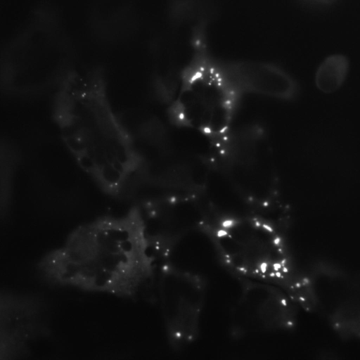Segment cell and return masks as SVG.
Segmentation results:
<instances>
[{
	"instance_id": "6da1fadb",
	"label": "cell",
	"mask_w": 360,
	"mask_h": 360,
	"mask_svg": "<svg viewBox=\"0 0 360 360\" xmlns=\"http://www.w3.org/2000/svg\"><path fill=\"white\" fill-rule=\"evenodd\" d=\"M38 269L52 284L129 297L153 280L158 266L135 207L75 228L41 259Z\"/></svg>"
},
{
	"instance_id": "7a4b0ae2",
	"label": "cell",
	"mask_w": 360,
	"mask_h": 360,
	"mask_svg": "<svg viewBox=\"0 0 360 360\" xmlns=\"http://www.w3.org/2000/svg\"><path fill=\"white\" fill-rule=\"evenodd\" d=\"M202 231L222 263L235 274L277 285L306 311L320 310L316 287L298 266L288 231L279 223L254 214L215 215Z\"/></svg>"
},
{
	"instance_id": "3957f363",
	"label": "cell",
	"mask_w": 360,
	"mask_h": 360,
	"mask_svg": "<svg viewBox=\"0 0 360 360\" xmlns=\"http://www.w3.org/2000/svg\"><path fill=\"white\" fill-rule=\"evenodd\" d=\"M215 161L249 213L276 219L283 212L271 150L261 129L231 131L220 142Z\"/></svg>"
},
{
	"instance_id": "277c9868",
	"label": "cell",
	"mask_w": 360,
	"mask_h": 360,
	"mask_svg": "<svg viewBox=\"0 0 360 360\" xmlns=\"http://www.w3.org/2000/svg\"><path fill=\"white\" fill-rule=\"evenodd\" d=\"M76 56L61 11L55 4L42 1L1 46V72L6 79L34 73H63Z\"/></svg>"
},
{
	"instance_id": "5b68a950",
	"label": "cell",
	"mask_w": 360,
	"mask_h": 360,
	"mask_svg": "<svg viewBox=\"0 0 360 360\" xmlns=\"http://www.w3.org/2000/svg\"><path fill=\"white\" fill-rule=\"evenodd\" d=\"M236 92L203 44L171 101L174 122L221 141L231 131Z\"/></svg>"
},
{
	"instance_id": "8992f818",
	"label": "cell",
	"mask_w": 360,
	"mask_h": 360,
	"mask_svg": "<svg viewBox=\"0 0 360 360\" xmlns=\"http://www.w3.org/2000/svg\"><path fill=\"white\" fill-rule=\"evenodd\" d=\"M136 209L158 268L170 261L175 248L184 237L193 231H202L215 216L200 193L159 197Z\"/></svg>"
},
{
	"instance_id": "52a82bcc",
	"label": "cell",
	"mask_w": 360,
	"mask_h": 360,
	"mask_svg": "<svg viewBox=\"0 0 360 360\" xmlns=\"http://www.w3.org/2000/svg\"><path fill=\"white\" fill-rule=\"evenodd\" d=\"M158 276V295L166 335L170 347L182 349L193 343L200 333L207 285L193 271L171 261L161 264Z\"/></svg>"
},
{
	"instance_id": "ba28073f",
	"label": "cell",
	"mask_w": 360,
	"mask_h": 360,
	"mask_svg": "<svg viewBox=\"0 0 360 360\" xmlns=\"http://www.w3.org/2000/svg\"><path fill=\"white\" fill-rule=\"evenodd\" d=\"M241 290L231 314L234 338L292 331L297 324V307L290 295L274 283L242 278Z\"/></svg>"
},
{
	"instance_id": "9c48e42d",
	"label": "cell",
	"mask_w": 360,
	"mask_h": 360,
	"mask_svg": "<svg viewBox=\"0 0 360 360\" xmlns=\"http://www.w3.org/2000/svg\"><path fill=\"white\" fill-rule=\"evenodd\" d=\"M1 354H24L46 330L44 302L32 295L6 292L1 299Z\"/></svg>"
},
{
	"instance_id": "30bf717a",
	"label": "cell",
	"mask_w": 360,
	"mask_h": 360,
	"mask_svg": "<svg viewBox=\"0 0 360 360\" xmlns=\"http://www.w3.org/2000/svg\"><path fill=\"white\" fill-rule=\"evenodd\" d=\"M223 74L236 91L291 101L297 98V80L281 67L257 60L217 61Z\"/></svg>"
},
{
	"instance_id": "8fae6325",
	"label": "cell",
	"mask_w": 360,
	"mask_h": 360,
	"mask_svg": "<svg viewBox=\"0 0 360 360\" xmlns=\"http://www.w3.org/2000/svg\"><path fill=\"white\" fill-rule=\"evenodd\" d=\"M86 26L91 39L101 47L130 42L141 27L136 0H93L87 11Z\"/></svg>"
},
{
	"instance_id": "7c38bea8",
	"label": "cell",
	"mask_w": 360,
	"mask_h": 360,
	"mask_svg": "<svg viewBox=\"0 0 360 360\" xmlns=\"http://www.w3.org/2000/svg\"><path fill=\"white\" fill-rule=\"evenodd\" d=\"M332 330L342 340L360 342V297L349 296L337 302L328 314Z\"/></svg>"
},
{
	"instance_id": "4fadbf2b",
	"label": "cell",
	"mask_w": 360,
	"mask_h": 360,
	"mask_svg": "<svg viewBox=\"0 0 360 360\" xmlns=\"http://www.w3.org/2000/svg\"><path fill=\"white\" fill-rule=\"evenodd\" d=\"M349 70V60L347 56L330 54L318 66L314 77L315 85L323 93H333L342 86Z\"/></svg>"
},
{
	"instance_id": "5bb4252c",
	"label": "cell",
	"mask_w": 360,
	"mask_h": 360,
	"mask_svg": "<svg viewBox=\"0 0 360 360\" xmlns=\"http://www.w3.org/2000/svg\"><path fill=\"white\" fill-rule=\"evenodd\" d=\"M313 282L318 279L342 283L352 290H360V273H352L338 264L327 260L314 261L305 270Z\"/></svg>"
},
{
	"instance_id": "9a60e30c",
	"label": "cell",
	"mask_w": 360,
	"mask_h": 360,
	"mask_svg": "<svg viewBox=\"0 0 360 360\" xmlns=\"http://www.w3.org/2000/svg\"><path fill=\"white\" fill-rule=\"evenodd\" d=\"M304 4L317 8H326L333 6L339 0H300Z\"/></svg>"
}]
</instances>
